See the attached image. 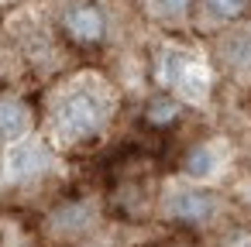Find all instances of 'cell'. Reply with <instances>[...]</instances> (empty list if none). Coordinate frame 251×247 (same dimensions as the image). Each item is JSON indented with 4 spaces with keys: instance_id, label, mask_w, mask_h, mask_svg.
<instances>
[{
    "instance_id": "9",
    "label": "cell",
    "mask_w": 251,
    "mask_h": 247,
    "mask_svg": "<svg viewBox=\"0 0 251 247\" xmlns=\"http://www.w3.org/2000/svg\"><path fill=\"white\" fill-rule=\"evenodd\" d=\"M206 11L220 21H234L248 11V0H206Z\"/></svg>"
},
{
    "instance_id": "12",
    "label": "cell",
    "mask_w": 251,
    "mask_h": 247,
    "mask_svg": "<svg viewBox=\"0 0 251 247\" xmlns=\"http://www.w3.org/2000/svg\"><path fill=\"white\" fill-rule=\"evenodd\" d=\"M227 247H251V233H244V230H237L234 237H227Z\"/></svg>"
},
{
    "instance_id": "2",
    "label": "cell",
    "mask_w": 251,
    "mask_h": 247,
    "mask_svg": "<svg viewBox=\"0 0 251 247\" xmlns=\"http://www.w3.org/2000/svg\"><path fill=\"white\" fill-rule=\"evenodd\" d=\"M62 28L73 42H83V45H97L103 35H107V18L97 4H73L66 14H62Z\"/></svg>"
},
{
    "instance_id": "3",
    "label": "cell",
    "mask_w": 251,
    "mask_h": 247,
    "mask_svg": "<svg viewBox=\"0 0 251 247\" xmlns=\"http://www.w3.org/2000/svg\"><path fill=\"white\" fill-rule=\"evenodd\" d=\"M45 161H49V155H45V148L38 141H18L7 151V175L14 182H25V179L38 175L45 168Z\"/></svg>"
},
{
    "instance_id": "1",
    "label": "cell",
    "mask_w": 251,
    "mask_h": 247,
    "mask_svg": "<svg viewBox=\"0 0 251 247\" xmlns=\"http://www.w3.org/2000/svg\"><path fill=\"white\" fill-rule=\"evenodd\" d=\"M100 124H103V107H100L97 96H90V93H73V96H66L62 107H59V113H55V127H59V134L69 137V141H79V137L97 134Z\"/></svg>"
},
{
    "instance_id": "11",
    "label": "cell",
    "mask_w": 251,
    "mask_h": 247,
    "mask_svg": "<svg viewBox=\"0 0 251 247\" xmlns=\"http://www.w3.org/2000/svg\"><path fill=\"white\" fill-rule=\"evenodd\" d=\"M189 4H193V0H155V7H158V14L162 18H182L186 11H189Z\"/></svg>"
},
{
    "instance_id": "10",
    "label": "cell",
    "mask_w": 251,
    "mask_h": 247,
    "mask_svg": "<svg viewBox=\"0 0 251 247\" xmlns=\"http://www.w3.org/2000/svg\"><path fill=\"white\" fill-rule=\"evenodd\" d=\"M176 113H179V103H172V100H155L148 107V120L151 124H172Z\"/></svg>"
},
{
    "instance_id": "6",
    "label": "cell",
    "mask_w": 251,
    "mask_h": 247,
    "mask_svg": "<svg viewBox=\"0 0 251 247\" xmlns=\"http://www.w3.org/2000/svg\"><path fill=\"white\" fill-rule=\"evenodd\" d=\"M176 86H179V93H182L186 100L200 103V100L206 96V90H210V76H206V69H203V66H196V62H189V59H186V66H182V72H179Z\"/></svg>"
},
{
    "instance_id": "5",
    "label": "cell",
    "mask_w": 251,
    "mask_h": 247,
    "mask_svg": "<svg viewBox=\"0 0 251 247\" xmlns=\"http://www.w3.org/2000/svg\"><path fill=\"white\" fill-rule=\"evenodd\" d=\"M28 131V107L18 100H4L0 103V137L4 141H21Z\"/></svg>"
},
{
    "instance_id": "7",
    "label": "cell",
    "mask_w": 251,
    "mask_h": 247,
    "mask_svg": "<svg viewBox=\"0 0 251 247\" xmlns=\"http://www.w3.org/2000/svg\"><path fill=\"white\" fill-rule=\"evenodd\" d=\"M217 151L210 148V144H200L196 151H189V158H186V172L193 175V179H210L213 172H217Z\"/></svg>"
},
{
    "instance_id": "8",
    "label": "cell",
    "mask_w": 251,
    "mask_h": 247,
    "mask_svg": "<svg viewBox=\"0 0 251 247\" xmlns=\"http://www.w3.org/2000/svg\"><path fill=\"white\" fill-rule=\"evenodd\" d=\"M182 66H186V59L179 52H162V59H158V83L162 86H176Z\"/></svg>"
},
{
    "instance_id": "4",
    "label": "cell",
    "mask_w": 251,
    "mask_h": 247,
    "mask_svg": "<svg viewBox=\"0 0 251 247\" xmlns=\"http://www.w3.org/2000/svg\"><path fill=\"white\" fill-rule=\"evenodd\" d=\"M169 213L176 220H186V223H203L213 213V199L206 192H176L169 199Z\"/></svg>"
}]
</instances>
